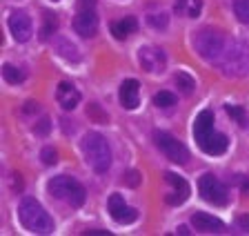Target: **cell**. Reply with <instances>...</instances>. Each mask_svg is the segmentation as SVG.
Returning <instances> with one entry per match:
<instances>
[{"label":"cell","mask_w":249,"mask_h":236,"mask_svg":"<svg viewBox=\"0 0 249 236\" xmlns=\"http://www.w3.org/2000/svg\"><path fill=\"white\" fill-rule=\"evenodd\" d=\"M18 218L22 227L31 234H52L53 232V218L47 214V210L36 199H22L18 207Z\"/></svg>","instance_id":"cell-1"},{"label":"cell","mask_w":249,"mask_h":236,"mask_svg":"<svg viewBox=\"0 0 249 236\" xmlns=\"http://www.w3.org/2000/svg\"><path fill=\"white\" fill-rule=\"evenodd\" d=\"M83 154L87 165L93 169L96 174H105L111 165V149L109 143L103 134L98 131H87L83 138Z\"/></svg>","instance_id":"cell-2"},{"label":"cell","mask_w":249,"mask_h":236,"mask_svg":"<svg viewBox=\"0 0 249 236\" xmlns=\"http://www.w3.org/2000/svg\"><path fill=\"white\" fill-rule=\"evenodd\" d=\"M225 76L240 78L249 73V45L247 42H229L225 45V52L216 60Z\"/></svg>","instance_id":"cell-3"},{"label":"cell","mask_w":249,"mask_h":236,"mask_svg":"<svg viewBox=\"0 0 249 236\" xmlns=\"http://www.w3.org/2000/svg\"><path fill=\"white\" fill-rule=\"evenodd\" d=\"M47 189H49V194L53 199L71 205V207H80L85 203V199H87V192H85L83 185L78 183L76 179H71V176H65V174L62 176H53L47 183Z\"/></svg>","instance_id":"cell-4"},{"label":"cell","mask_w":249,"mask_h":236,"mask_svg":"<svg viewBox=\"0 0 249 236\" xmlns=\"http://www.w3.org/2000/svg\"><path fill=\"white\" fill-rule=\"evenodd\" d=\"M194 47H196L200 58H205L209 63H216L218 58H220V54L225 52V38L220 32L205 27V29H200V32L196 34V38H194Z\"/></svg>","instance_id":"cell-5"},{"label":"cell","mask_w":249,"mask_h":236,"mask_svg":"<svg viewBox=\"0 0 249 236\" xmlns=\"http://www.w3.org/2000/svg\"><path fill=\"white\" fill-rule=\"evenodd\" d=\"M198 192L207 203L218 205V207H225L229 203V192L227 185L220 179H216L213 174H202L200 181H198Z\"/></svg>","instance_id":"cell-6"},{"label":"cell","mask_w":249,"mask_h":236,"mask_svg":"<svg viewBox=\"0 0 249 236\" xmlns=\"http://www.w3.org/2000/svg\"><path fill=\"white\" fill-rule=\"evenodd\" d=\"M154 143L156 147L169 158L171 163H187V158H189V152H187V147L178 141L176 136H171L169 131H154Z\"/></svg>","instance_id":"cell-7"},{"label":"cell","mask_w":249,"mask_h":236,"mask_svg":"<svg viewBox=\"0 0 249 236\" xmlns=\"http://www.w3.org/2000/svg\"><path fill=\"white\" fill-rule=\"evenodd\" d=\"M138 60H140V67L149 73H162L167 67V56L158 47H142L138 52Z\"/></svg>","instance_id":"cell-8"},{"label":"cell","mask_w":249,"mask_h":236,"mask_svg":"<svg viewBox=\"0 0 249 236\" xmlns=\"http://www.w3.org/2000/svg\"><path fill=\"white\" fill-rule=\"evenodd\" d=\"M9 32L18 42H27L31 38V34H34L31 18L27 16L25 11H14L9 16Z\"/></svg>","instance_id":"cell-9"},{"label":"cell","mask_w":249,"mask_h":236,"mask_svg":"<svg viewBox=\"0 0 249 236\" xmlns=\"http://www.w3.org/2000/svg\"><path fill=\"white\" fill-rule=\"evenodd\" d=\"M165 181L174 187V192L165 196L167 205H182L189 199V185H187V181L182 179V176H178V174H174V172H165Z\"/></svg>","instance_id":"cell-10"},{"label":"cell","mask_w":249,"mask_h":236,"mask_svg":"<svg viewBox=\"0 0 249 236\" xmlns=\"http://www.w3.org/2000/svg\"><path fill=\"white\" fill-rule=\"evenodd\" d=\"M109 212H111V218L120 225H127V223H134L138 218V212L134 207H127L124 199L120 194H111L109 196Z\"/></svg>","instance_id":"cell-11"},{"label":"cell","mask_w":249,"mask_h":236,"mask_svg":"<svg viewBox=\"0 0 249 236\" xmlns=\"http://www.w3.org/2000/svg\"><path fill=\"white\" fill-rule=\"evenodd\" d=\"M73 32L83 38H91L98 32V16L93 14V9H85L78 11L73 18Z\"/></svg>","instance_id":"cell-12"},{"label":"cell","mask_w":249,"mask_h":236,"mask_svg":"<svg viewBox=\"0 0 249 236\" xmlns=\"http://www.w3.org/2000/svg\"><path fill=\"white\" fill-rule=\"evenodd\" d=\"M192 225L196 227L198 232H205V234H220V232H225L223 220L207 214V212H196V214L192 216Z\"/></svg>","instance_id":"cell-13"},{"label":"cell","mask_w":249,"mask_h":236,"mask_svg":"<svg viewBox=\"0 0 249 236\" xmlns=\"http://www.w3.org/2000/svg\"><path fill=\"white\" fill-rule=\"evenodd\" d=\"M140 103V83L134 78L124 80L123 85H120V105L124 107V109H136Z\"/></svg>","instance_id":"cell-14"},{"label":"cell","mask_w":249,"mask_h":236,"mask_svg":"<svg viewBox=\"0 0 249 236\" xmlns=\"http://www.w3.org/2000/svg\"><path fill=\"white\" fill-rule=\"evenodd\" d=\"M56 100L62 109L71 111V109H76V105L80 103V91H78L71 83H60L56 90Z\"/></svg>","instance_id":"cell-15"},{"label":"cell","mask_w":249,"mask_h":236,"mask_svg":"<svg viewBox=\"0 0 249 236\" xmlns=\"http://www.w3.org/2000/svg\"><path fill=\"white\" fill-rule=\"evenodd\" d=\"M227 147H229V138L225 136V134H220V131H212V134L200 143V149L205 154H209V156H220V154L227 152Z\"/></svg>","instance_id":"cell-16"},{"label":"cell","mask_w":249,"mask_h":236,"mask_svg":"<svg viewBox=\"0 0 249 236\" xmlns=\"http://www.w3.org/2000/svg\"><path fill=\"white\" fill-rule=\"evenodd\" d=\"M212 131H213V111L212 109H202L200 114L196 116V121H194V136H196L198 145H200Z\"/></svg>","instance_id":"cell-17"},{"label":"cell","mask_w":249,"mask_h":236,"mask_svg":"<svg viewBox=\"0 0 249 236\" xmlns=\"http://www.w3.org/2000/svg\"><path fill=\"white\" fill-rule=\"evenodd\" d=\"M138 29V20L136 18H123V20H114L111 22V34L114 38L118 40H124V38H129V34H134Z\"/></svg>","instance_id":"cell-18"},{"label":"cell","mask_w":249,"mask_h":236,"mask_svg":"<svg viewBox=\"0 0 249 236\" xmlns=\"http://www.w3.org/2000/svg\"><path fill=\"white\" fill-rule=\"evenodd\" d=\"M2 78H5L9 85H18L25 80V72L14 67V65H2Z\"/></svg>","instance_id":"cell-19"},{"label":"cell","mask_w":249,"mask_h":236,"mask_svg":"<svg viewBox=\"0 0 249 236\" xmlns=\"http://www.w3.org/2000/svg\"><path fill=\"white\" fill-rule=\"evenodd\" d=\"M174 80H176L178 90H180L182 94H192L194 87H196V80H194L189 73H185V72H178L176 76H174Z\"/></svg>","instance_id":"cell-20"},{"label":"cell","mask_w":249,"mask_h":236,"mask_svg":"<svg viewBox=\"0 0 249 236\" xmlns=\"http://www.w3.org/2000/svg\"><path fill=\"white\" fill-rule=\"evenodd\" d=\"M56 27H58V18L53 16V14H49V11H47V14H45V25H42V29H40V38H42V40H47V38L52 36V34L56 32Z\"/></svg>","instance_id":"cell-21"},{"label":"cell","mask_w":249,"mask_h":236,"mask_svg":"<svg viewBox=\"0 0 249 236\" xmlns=\"http://www.w3.org/2000/svg\"><path fill=\"white\" fill-rule=\"evenodd\" d=\"M233 11L240 22L249 25V0H233Z\"/></svg>","instance_id":"cell-22"},{"label":"cell","mask_w":249,"mask_h":236,"mask_svg":"<svg viewBox=\"0 0 249 236\" xmlns=\"http://www.w3.org/2000/svg\"><path fill=\"white\" fill-rule=\"evenodd\" d=\"M154 105L156 107H171V105H176V96L171 94V91H158V94L154 96Z\"/></svg>","instance_id":"cell-23"},{"label":"cell","mask_w":249,"mask_h":236,"mask_svg":"<svg viewBox=\"0 0 249 236\" xmlns=\"http://www.w3.org/2000/svg\"><path fill=\"white\" fill-rule=\"evenodd\" d=\"M225 109H227V114L231 116V118H236V123H238L240 127H245V125H247V114H245V109H243V107L227 105V107H225Z\"/></svg>","instance_id":"cell-24"},{"label":"cell","mask_w":249,"mask_h":236,"mask_svg":"<svg viewBox=\"0 0 249 236\" xmlns=\"http://www.w3.org/2000/svg\"><path fill=\"white\" fill-rule=\"evenodd\" d=\"M147 20H149V25L156 27V29H165L169 18H167V14H151V16H147Z\"/></svg>","instance_id":"cell-25"},{"label":"cell","mask_w":249,"mask_h":236,"mask_svg":"<svg viewBox=\"0 0 249 236\" xmlns=\"http://www.w3.org/2000/svg\"><path fill=\"white\" fill-rule=\"evenodd\" d=\"M40 158H42V163L45 165H56L58 163V152L53 149V147H45L40 152Z\"/></svg>","instance_id":"cell-26"},{"label":"cell","mask_w":249,"mask_h":236,"mask_svg":"<svg viewBox=\"0 0 249 236\" xmlns=\"http://www.w3.org/2000/svg\"><path fill=\"white\" fill-rule=\"evenodd\" d=\"M124 183L129 185V187H138L140 185V174L136 169H129V172L124 174Z\"/></svg>","instance_id":"cell-27"},{"label":"cell","mask_w":249,"mask_h":236,"mask_svg":"<svg viewBox=\"0 0 249 236\" xmlns=\"http://www.w3.org/2000/svg\"><path fill=\"white\" fill-rule=\"evenodd\" d=\"M87 114H89V116H91V118H96V121H100V123H103V121H107V116H105V114H103V111H100V107H98V105H96V103H93V105H89Z\"/></svg>","instance_id":"cell-28"},{"label":"cell","mask_w":249,"mask_h":236,"mask_svg":"<svg viewBox=\"0 0 249 236\" xmlns=\"http://www.w3.org/2000/svg\"><path fill=\"white\" fill-rule=\"evenodd\" d=\"M200 7H202V0H194L192 9H189V18H198V16H200Z\"/></svg>","instance_id":"cell-29"},{"label":"cell","mask_w":249,"mask_h":236,"mask_svg":"<svg viewBox=\"0 0 249 236\" xmlns=\"http://www.w3.org/2000/svg\"><path fill=\"white\" fill-rule=\"evenodd\" d=\"M49 127H52V123H49V118H42L40 125H36V134H42L45 136L47 131H49Z\"/></svg>","instance_id":"cell-30"},{"label":"cell","mask_w":249,"mask_h":236,"mask_svg":"<svg viewBox=\"0 0 249 236\" xmlns=\"http://www.w3.org/2000/svg\"><path fill=\"white\" fill-rule=\"evenodd\" d=\"M236 223H238V227H240L243 232H249V214H240Z\"/></svg>","instance_id":"cell-31"},{"label":"cell","mask_w":249,"mask_h":236,"mask_svg":"<svg viewBox=\"0 0 249 236\" xmlns=\"http://www.w3.org/2000/svg\"><path fill=\"white\" fill-rule=\"evenodd\" d=\"M38 109H40V107H38L36 100H27L25 107H22V111H25V114H34V111H38Z\"/></svg>","instance_id":"cell-32"},{"label":"cell","mask_w":249,"mask_h":236,"mask_svg":"<svg viewBox=\"0 0 249 236\" xmlns=\"http://www.w3.org/2000/svg\"><path fill=\"white\" fill-rule=\"evenodd\" d=\"M93 5H96V0H78V11H85V9H93Z\"/></svg>","instance_id":"cell-33"},{"label":"cell","mask_w":249,"mask_h":236,"mask_svg":"<svg viewBox=\"0 0 249 236\" xmlns=\"http://www.w3.org/2000/svg\"><path fill=\"white\" fill-rule=\"evenodd\" d=\"M85 236H109V232H105V230H89V232H85Z\"/></svg>","instance_id":"cell-34"},{"label":"cell","mask_w":249,"mask_h":236,"mask_svg":"<svg viewBox=\"0 0 249 236\" xmlns=\"http://www.w3.org/2000/svg\"><path fill=\"white\" fill-rule=\"evenodd\" d=\"M187 7V0H176V11H182Z\"/></svg>","instance_id":"cell-35"},{"label":"cell","mask_w":249,"mask_h":236,"mask_svg":"<svg viewBox=\"0 0 249 236\" xmlns=\"http://www.w3.org/2000/svg\"><path fill=\"white\" fill-rule=\"evenodd\" d=\"M178 234H189V230H187L185 225H180V227H178Z\"/></svg>","instance_id":"cell-36"},{"label":"cell","mask_w":249,"mask_h":236,"mask_svg":"<svg viewBox=\"0 0 249 236\" xmlns=\"http://www.w3.org/2000/svg\"><path fill=\"white\" fill-rule=\"evenodd\" d=\"M53 2H56V0H53Z\"/></svg>","instance_id":"cell-37"}]
</instances>
